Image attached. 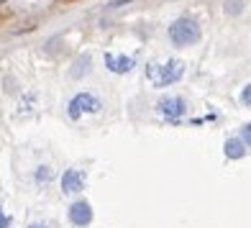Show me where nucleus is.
<instances>
[{"mask_svg":"<svg viewBox=\"0 0 251 228\" xmlns=\"http://www.w3.org/2000/svg\"><path fill=\"white\" fill-rule=\"evenodd\" d=\"M10 223H13V218H10V213H5L3 208H0V228H10Z\"/></svg>","mask_w":251,"mask_h":228,"instance_id":"13","label":"nucleus"},{"mask_svg":"<svg viewBox=\"0 0 251 228\" xmlns=\"http://www.w3.org/2000/svg\"><path fill=\"white\" fill-rule=\"evenodd\" d=\"M156 113L167 121H179L182 116L187 113V102L177 98V95H167V98H159L156 100Z\"/></svg>","mask_w":251,"mask_h":228,"instance_id":"4","label":"nucleus"},{"mask_svg":"<svg viewBox=\"0 0 251 228\" xmlns=\"http://www.w3.org/2000/svg\"><path fill=\"white\" fill-rule=\"evenodd\" d=\"M28 228H49V226H47V223H31Z\"/></svg>","mask_w":251,"mask_h":228,"instance_id":"15","label":"nucleus"},{"mask_svg":"<svg viewBox=\"0 0 251 228\" xmlns=\"http://www.w3.org/2000/svg\"><path fill=\"white\" fill-rule=\"evenodd\" d=\"M90 56H79V59L75 62V70H72V77H82V75H87L90 72Z\"/></svg>","mask_w":251,"mask_h":228,"instance_id":"9","label":"nucleus"},{"mask_svg":"<svg viewBox=\"0 0 251 228\" xmlns=\"http://www.w3.org/2000/svg\"><path fill=\"white\" fill-rule=\"evenodd\" d=\"M241 144L251 149V123H246V126L241 128Z\"/></svg>","mask_w":251,"mask_h":228,"instance_id":"12","label":"nucleus"},{"mask_svg":"<svg viewBox=\"0 0 251 228\" xmlns=\"http://www.w3.org/2000/svg\"><path fill=\"white\" fill-rule=\"evenodd\" d=\"M169 41L175 47H192V44H198L200 41V24L195 18H187V16L177 18L169 26Z\"/></svg>","mask_w":251,"mask_h":228,"instance_id":"2","label":"nucleus"},{"mask_svg":"<svg viewBox=\"0 0 251 228\" xmlns=\"http://www.w3.org/2000/svg\"><path fill=\"white\" fill-rule=\"evenodd\" d=\"M241 102L251 108V85H246V87H244V93H241Z\"/></svg>","mask_w":251,"mask_h":228,"instance_id":"14","label":"nucleus"},{"mask_svg":"<svg viewBox=\"0 0 251 228\" xmlns=\"http://www.w3.org/2000/svg\"><path fill=\"white\" fill-rule=\"evenodd\" d=\"M49 179H51V169H49V167H39V172H36V182H39V185H41V182L47 185Z\"/></svg>","mask_w":251,"mask_h":228,"instance_id":"11","label":"nucleus"},{"mask_svg":"<svg viewBox=\"0 0 251 228\" xmlns=\"http://www.w3.org/2000/svg\"><path fill=\"white\" fill-rule=\"evenodd\" d=\"M90 221H93V208H90L87 200H77L70 205V223L72 226L85 228V226H90Z\"/></svg>","mask_w":251,"mask_h":228,"instance_id":"5","label":"nucleus"},{"mask_svg":"<svg viewBox=\"0 0 251 228\" xmlns=\"http://www.w3.org/2000/svg\"><path fill=\"white\" fill-rule=\"evenodd\" d=\"M244 10V0H226V13L228 16H238Z\"/></svg>","mask_w":251,"mask_h":228,"instance_id":"10","label":"nucleus"},{"mask_svg":"<svg viewBox=\"0 0 251 228\" xmlns=\"http://www.w3.org/2000/svg\"><path fill=\"white\" fill-rule=\"evenodd\" d=\"M185 75V64L179 59H167V62H151L146 67V77L154 87H169L182 79Z\"/></svg>","mask_w":251,"mask_h":228,"instance_id":"1","label":"nucleus"},{"mask_svg":"<svg viewBox=\"0 0 251 228\" xmlns=\"http://www.w3.org/2000/svg\"><path fill=\"white\" fill-rule=\"evenodd\" d=\"M244 149H246V146L241 144V139L226 141V156H231V159H241L244 156Z\"/></svg>","mask_w":251,"mask_h":228,"instance_id":"8","label":"nucleus"},{"mask_svg":"<svg viewBox=\"0 0 251 228\" xmlns=\"http://www.w3.org/2000/svg\"><path fill=\"white\" fill-rule=\"evenodd\" d=\"M133 59L131 56H123V54H105V67L110 72H116V75H123V72H131L133 70Z\"/></svg>","mask_w":251,"mask_h":228,"instance_id":"7","label":"nucleus"},{"mask_svg":"<svg viewBox=\"0 0 251 228\" xmlns=\"http://www.w3.org/2000/svg\"><path fill=\"white\" fill-rule=\"evenodd\" d=\"M100 108H102V102L93 93H77L70 100V105H67V116L72 121H79L82 116H90V113H100Z\"/></svg>","mask_w":251,"mask_h":228,"instance_id":"3","label":"nucleus"},{"mask_svg":"<svg viewBox=\"0 0 251 228\" xmlns=\"http://www.w3.org/2000/svg\"><path fill=\"white\" fill-rule=\"evenodd\" d=\"M85 190V172L82 169H67L62 175V192L72 195V192Z\"/></svg>","mask_w":251,"mask_h":228,"instance_id":"6","label":"nucleus"}]
</instances>
